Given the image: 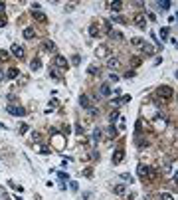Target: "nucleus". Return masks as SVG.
I'll use <instances>...</instances> for the list:
<instances>
[{"mask_svg":"<svg viewBox=\"0 0 178 200\" xmlns=\"http://www.w3.org/2000/svg\"><path fill=\"white\" fill-rule=\"evenodd\" d=\"M32 16H34V18H36V20H40V22H44V24H46V22H48L46 14H44V12H42V6H40V4H36V2H34V4H32Z\"/></svg>","mask_w":178,"mask_h":200,"instance_id":"1","label":"nucleus"},{"mask_svg":"<svg viewBox=\"0 0 178 200\" xmlns=\"http://www.w3.org/2000/svg\"><path fill=\"white\" fill-rule=\"evenodd\" d=\"M6 111L10 115H14V117H24L26 115V109H24L22 105H6Z\"/></svg>","mask_w":178,"mask_h":200,"instance_id":"2","label":"nucleus"},{"mask_svg":"<svg viewBox=\"0 0 178 200\" xmlns=\"http://www.w3.org/2000/svg\"><path fill=\"white\" fill-rule=\"evenodd\" d=\"M133 24H135L139 30H146V24H149V22H146L145 14H135L133 16Z\"/></svg>","mask_w":178,"mask_h":200,"instance_id":"3","label":"nucleus"},{"mask_svg":"<svg viewBox=\"0 0 178 200\" xmlns=\"http://www.w3.org/2000/svg\"><path fill=\"white\" fill-rule=\"evenodd\" d=\"M139 176H141V178H155L156 172L150 167H146V165H141V167H139Z\"/></svg>","mask_w":178,"mask_h":200,"instance_id":"4","label":"nucleus"},{"mask_svg":"<svg viewBox=\"0 0 178 200\" xmlns=\"http://www.w3.org/2000/svg\"><path fill=\"white\" fill-rule=\"evenodd\" d=\"M156 93H158V97H162V99H170V97H172V87L162 85V87L156 89Z\"/></svg>","mask_w":178,"mask_h":200,"instance_id":"5","label":"nucleus"},{"mask_svg":"<svg viewBox=\"0 0 178 200\" xmlns=\"http://www.w3.org/2000/svg\"><path fill=\"white\" fill-rule=\"evenodd\" d=\"M54 63H56V67H61V69H66V67L69 66V63H67V60H66L63 56H60V54L54 57Z\"/></svg>","mask_w":178,"mask_h":200,"instance_id":"6","label":"nucleus"},{"mask_svg":"<svg viewBox=\"0 0 178 200\" xmlns=\"http://www.w3.org/2000/svg\"><path fill=\"white\" fill-rule=\"evenodd\" d=\"M10 52L14 54V56L18 57V60H22V57H24V48L20 46V44H12V48H10Z\"/></svg>","mask_w":178,"mask_h":200,"instance_id":"7","label":"nucleus"},{"mask_svg":"<svg viewBox=\"0 0 178 200\" xmlns=\"http://www.w3.org/2000/svg\"><path fill=\"white\" fill-rule=\"evenodd\" d=\"M79 105L83 107V109H87V111L93 107V103H91V99H89L87 95H79Z\"/></svg>","mask_w":178,"mask_h":200,"instance_id":"8","label":"nucleus"},{"mask_svg":"<svg viewBox=\"0 0 178 200\" xmlns=\"http://www.w3.org/2000/svg\"><path fill=\"white\" fill-rule=\"evenodd\" d=\"M107 8L111 10V12H121V8H123V2H119V0H111L107 4Z\"/></svg>","mask_w":178,"mask_h":200,"instance_id":"9","label":"nucleus"},{"mask_svg":"<svg viewBox=\"0 0 178 200\" xmlns=\"http://www.w3.org/2000/svg\"><path fill=\"white\" fill-rule=\"evenodd\" d=\"M111 87H109V83H101V87H99V95L101 97H109L111 95Z\"/></svg>","mask_w":178,"mask_h":200,"instance_id":"10","label":"nucleus"},{"mask_svg":"<svg viewBox=\"0 0 178 200\" xmlns=\"http://www.w3.org/2000/svg\"><path fill=\"white\" fill-rule=\"evenodd\" d=\"M22 36H24V40H32V38H36V30L32 26H28V28H24Z\"/></svg>","mask_w":178,"mask_h":200,"instance_id":"11","label":"nucleus"},{"mask_svg":"<svg viewBox=\"0 0 178 200\" xmlns=\"http://www.w3.org/2000/svg\"><path fill=\"white\" fill-rule=\"evenodd\" d=\"M95 54H97V57H109V56H111V54H109V48H107V46H99Z\"/></svg>","mask_w":178,"mask_h":200,"instance_id":"12","label":"nucleus"},{"mask_svg":"<svg viewBox=\"0 0 178 200\" xmlns=\"http://www.w3.org/2000/svg\"><path fill=\"white\" fill-rule=\"evenodd\" d=\"M107 67H109V69H115V67H119V60H117V57H113V56H109Z\"/></svg>","mask_w":178,"mask_h":200,"instance_id":"13","label":"nucleus"},{"mask_svg":"<svg viewBox=\"0 0 178 200\" xmlns=\"http://www.w3.org/2000/svg\"><path fill=\"white\" fill-rule=\"evenodd\" d=\"M141 48H143V52H145L146 56H152V54L156 52V50H155V46H150V44H143Z\"/></svg>","mask_w":178,"mask_h":200,"instance_id":"14","label":"nucleus"},{"mask_svg":"<svg viewBox=\"0 0 178 200\" xmlns=\"http://www.w3.org/2000/svg\"><path fill=\"white\" fill-rule=\"evenodd\" d=\"M42 46H44V50H46V52H54V50H56V44H54V42H50V40H46V42H44Z\"/></svg>","mask_w":178,"mask_h":200,"instance_id":"15","label":"nucleus"},{"mask_svg":"<svg viewBox=\"0 0 178 200\" xmlns=\"http://www.w3.org/2000/svg\"><path fill=\"white\" fill-rule=\"evenodd\" d=\"M89 36H93V38H97V36H99V28H97L95 24L89 26Z\"/></svg>","mask_w":178,"mask_h":200,"instance_id":"16","label":"nucleus"},{"mask_svg":"<svg viewBox=\"0 0 178 200\" xmlns=\"http://www.w3.org/2000/svg\"><path fill=\"white\" fill-rule=\"evenodd\" d=\"M18 69H16V67H12V69H8V75H6V77H8V79H16V77H18Z\"/></svg>","mask_w":178,"mask_h":200,"instance_id":"17","label":"nucleus"},{"mask_svg":"<svg viewBox=\"0 0 178 200\" xmlns=\"http://www.w3.org/2000/svg\"><path fill=\"white\" fill-rule=\"evenodd\" d=\"M123 161V151H115V155H113V162L117 165V162Z\"/></svg>","mask_w":178,"mask_h":200,"instance_id":"18","label":"nucleus"},{"mask_svg":"<svg viewBox=\"0 0 178 200\" xmlns=\"http://www.w3.org/2000/svg\"><path fill=\"white\" fill-rule=\"evenodd\" d=\"M30 67H32L34 72H36V69H40V67H42V62H40V60H38V57H36V60H32V63H30Z\"/></svg>","mask_w":178,"mask_h":200,"instance_id":"19","label":"nucleus"},{"mask_svg":"<svg viewBox=\"0 0 178 200\" xmlns=\"http://www.w3.org/2000/svg\"><path fill=\"white\" fill-rule=\"evenodd\" d=\"M87 73H89V75H99V67L97 66H89L87 67Z\"/></svg>","mask_w":178,"mask_h":200,"instance_id":"20","label":"nucleus"},{"mask_svg":"<svg viewBox=\"0 0 178 200\" xmlns=\"http://www.w3.org/2000/svg\"><path fill=\"white\" fill-rule=\"evenodd\" d=\"M113 192H115V194H125V186H123V184L113 186Z\"/></svg>","mask_w":178,"mask_h":200,"instance_id":"21","label":"nucleus"},{"mask_svg":"<svg viewBox=\"0 0 178 200\" xmlns=\"http://www.w3.org/2000/svg\"><path fill=\"white\" fill-rule=\"evenodd\" d=\"M131 44H133V46H137V48H141L143 44H145V40H143V38H133Z\"/></svg>","mask_w":178,"mask_h":200,"instance_id":"22","label":"nucleus"},{"mask_svg":"<svg viewBox=\"0 0 178 200\" xmlns=\"http://www.w3.org/2000/svg\"><path fill=\"white\" fill-rule=\"evenodd\" d=\"M103 30H105L107 34L113 32V26H111V22H109V20H105V22H103Z\"/></svg>","mask_w":178,"mask_h":200,"instance_id":"23","label":"nucleus"},{"mask_svg":"<svg viewBox=\"0 0 178 200\" xmlns=\"http://www.w3.org/2000/svg\"><path fill=\"white\" fill-rule=\"evenodd\" d=\"M117 119H119V111H113V113L109 115V121H111V123H117Z\"/></svg>","mask_w":178,"mask_h":200,"instance_id":"24","label":"nucleus"},{"mask_svg":"<svg viewBox=\"0 0 178 200\" xmlns=\"http://www.w3.org/2000/svg\"><path fill=\"white\" fill-rule=\"evenodd\" d=\"M107 135H109V139H113L115 135H117V129H115V127H109V129H107Z\"/></svg>","mask_w":178,"mask_h":200,"instance_id":"25","label":"nucleus"},{"mask_svg":"<svg viewBox=\"0 0 178 200\" xmlns=\"http://www.w3.org/2000/svg\"><path fill=\"white\" fill-rule=\"evenodd\" d=\"M160 200H174V196L168 194V192H162V194H160Z\"/></svg>","mask_w":178,"mask_h":200,"instance_id":"26","label":"nucleus"},{"mask_svg":"<svg viewBox=\"0 0 178 200\" xmlns=\"http://www.w3.org/2000/svg\"><path fill=\"white\" fill-rule=\"evenodd\" d=\"M101 133H103L101 129H95V131H93V141H97V139H101Z\"/></svg>","mask_w":178,"mask_h":200,"instance_id":"27","label":"nucleus"},{"mask_svg":"<svg viewBox=\"0 0 178 200\" xmlns=\"http://www.w3.org/2000/svg\"><path fill=\"white\" fill-rule=\"evenodd\" d=\"M113 22H119V24H125L127 20L123 18V16H113Z\"/></svg>","mask_w":178,"mask_h":200,"instance_id":"28","label":"nucleus"},{"mask_svg":"<svg viewBox=\"0 0 178 200\" xmlns=\"http://www.w3.org/2000/svg\"><path fill=\"white\" fill-rule=\"evenodd\" d=\"M71 63H73V66H79V63H81V57H79V56H73V57H71Z\"/></svg>","mask_w":178,"mask_h":200,"instance_id":"29","label":"nucleus"},{"mask_svg":"<svg viewBox=\"0 0 178 200\" xmlns=\"http://www.w3.org/2000/svg\"><path fill=\"white\" fill-rule=\"evenodd\" d=\"M156 6H158V8H170V2H156Z\"/></svg>","mask_w":178,"mask_h":200,"instance_id":"30","label":"nucleus"},{"mask_svg":"<svg viewBox=\"0 0 178 200\" xmlns=\"http://www.w3.org/2000/svg\"><path fill=\"white\" fill-rule=\"evenodd\" d=\"M166 36H168V28H162V30H160V38L166 40Z\"/></svg>","mask_w":178,"mask_h":200,"instance_id":"31","label":"nucleus"},{"mask_svg":"<svg viewBox=\"0 0 178 200\" xmlns=\"http://www.w3.org/2000/svg\"><path fill=\"white\" fill-rule=\"evenodd\" d=\"M52 77H54V79H60V73H57L56 67H52Z\"/></svg>","mask_w":178,"mask_h":200,"instance_id":"32","label":"nucleus"},{"mask_svg":"<svg viewBox=\"0 0 178 200\" xmlns=\"http://www.w3.org/2000/svg\"><path fill=\"white\" fill-rule=\"evenodd\" d=\"M18 131H20V135H24L26 131H28V125H20V129H18Z\"/></svg>","mask_w":178,"mask_h":200,"instance_id":"33","label":"nucleus"},{"mask_svg":"<svg viewBox=\"0 0 178 200\" xmlns=\"http://www.w3.org/2000/svg\"><path fill=\"white\" fill-rule=\"evenodd\" d=\"M125 77H129V79H131V77H135V72H133V69H129V72H125Z\"/></svg>","mask_w":178,"mask_h":200,"instance_id":"34","label":"nucleus"},{"mask_svg":"<svg viewBox=\"0 0 178 200\" xmlns=\"http://www.w3.org/2000/svg\"><path fill=\"white\" fill-rule=\"evenodd\" d=\"M111 81H119V75H117V73H111Z\"/></svg>","mask_w":178,"mask_h":200,"instance_id":"35","label":"nucleus"},{"mask_svg":"<svg viewBox=\"0 0 178 200\" xmlns=\"http://www.w3.org/2000/svg\"><path fill=\"white\" fill-rule=\"evenodd\" d=\"M42 155H50V149H48V147H42Z\"/></svg>","mask_w":178,"mask_h":200,"instance_id":"36","label":"nucleus"},{"mask_svg":"<svg viewBox=\"0 0 178 200\" xmlns=\"http://www.w3.org/2000/svg\"><path fill=\"white\" fill-rule=\"evenodd\" d=\"M2 10H6V4H4V2H0V12H2Z\"/></svg>","mask_w":178,"mask_h":200,"instance_id":"37","label":"nucleus"},{"mask_svg":"<svg viewBox=\"0 0 178 200\" xmlns=\"http://www.w3.org/2000/svg\"><path fill=\"white\" fill-rule=\"evenodd\" d=\"M2 26H6V22H4V20H0V28H2Z\"/></svg>","mask_w":178,"mask_h":200,"instance_id":"38","label":"nucleus"},{"mask_svg":"<svg viewBox=\"0 0 178 200\" xmlns=\"http://www.w3.org/2000/svg\"><path fill=\"white\" fill-rule=\"evenodd\" d=\"M2 200H10V198H8V196H6V194H2Z\"/></svg>","mask_w":178,"mask_h":200,"instance_id":"39","label":"nucleus"},{"mask_svg":"<svg viewBox=\"0 0 178 200\" xmlns=\"http://www.w3.org/2000/svg\"><path fill=\"white\" fill-rule=\"evenodd\" d=\"M2 79H4V75H2V69H0V81H2Z\"/></svg>","mask_w":178,"mask_h":200,"instance_id":"40","label":"nucleus"},{"mask_svg":"<svg viewBox=\"0 0 178 200\" xmlns=\"http://www.w3.org/2000/svg\"><path fill=\"white\" fill-rule=\"evenodd\" d=\"M0 129H6V125H2V123H0Z\"/></svg>","mask_w":178,"mask_h":200,"instance_id":"41","label":"nucleus"}]
</instances>
